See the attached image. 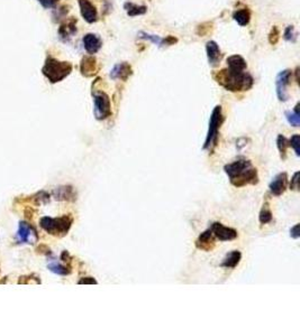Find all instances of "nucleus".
<instances>
[{"instance_id": "34", "label": "nucleus", "mask_w": 300, "mask_h": 336, "mask_svg": "<svg viewBox=\"0 0 300 336\" xmlns=\"http://www.w3.org/2000/svg\"><path fill=\"white\" fill-rule=\"evenodd\" d=\"M44 8H52L57 0H37Z\"/></svg>"}, {"instance_id": "11", "label": "nucleus", "mask_w": 300, "mask_h": 336, "mask_svg": "<svg viewBox=\"0 0 300 336\" xmlns=\"http://www.w3.org/2000/svg\"><path fill=\"white\" fill-rule=\"evenodd\" d=\"M80 6V12L83 19L87 23L92 24L98 20V11H97L96 6L92 3L90 0H78Z\"/></svg>"}, {"instance_id": "10", "label": "nucleus", "mask_w": 300, "mask_h": 336, "mask_svg": "<svg viewBox=\"0 0 300 336\" xmlns=\"http://www.w3.org/2000/svg\"><path fill=\"white\" fill-rule=\"evenodd\" d=\"M270 193L273 196H281L284 194L287 189H288V174L286 172L279 173L278 175L273 177L272 182L269 185Z\"/></svg>"}, {"instance_id": "30", "label": "nucleus", "mask_w": 300, "mask_h": 336, "mask_svg": "<svg viewBox=\"0 0 300 336\" xmlns=\"http://www.w3.org/2000/svg\"><path fill=\"white\" fill-rule=\"evenodd\" d=\"M299 176H300L299 172H296L294 174V176L293 178H291V182H290V190L299 191Z\"/></svg>"}, {"instance_id": "16", "label": "nucleus", "mask_w": 300, "mask_h": 336, "mask_svg": "<svg viewBox=\"0 0 300 336\" xmlns=\"http://www.w3.org/2000/svg\"><path fill=\"white\" fill-rule=\"evenodd\" d=\"M57 201L74 202L77 199V194L74 193L72 186H59L52 192Z\"/></svg>"}, {"instance_id": "21", "label": "nucleus", "mask_w": 300, "mask_h": 336, "mask_svg": "<svg viewBox=\"0 0 300 336\" xmlns=\"http://www.w3.org/2000/svg\"><path fill=\"white\" fill-rule=\"evenodd\" d=\"M242 260V253L239 250H233L230 253L226 254L224 258L223 262L221 263V267L227 268V269H234L239 266V263Z\"/></svg>"}, {"instance_id": "13", "label": "nucleus", "mask_w": 300, "mask_h": 336, "mask_svg": "<svg viewBox=\"0 0 300 336\" xmlns=\"http://www.w3.org/2000/svg\"><path fill=\"white\" fill-rule=\"evenodd\" d=\"M206 52H207V57H208L209 65L211 67L218 66L219 63H221V61H222V58H223V54H222L221 48H219V46L217 45L216 42H214V41L207 42Z\"/></svg>"}, {"instance_id": "5", "label": "nucleus", "mask_w": 300, "mask_h": 336, "mask_svg": "<svg viewBox=\"0 0 300 336\" xmlns=\"http://www.w3.org/2000/svg\"><path fill=\"white\" fill-rule=\"evenodd\" d=\"M224 120H225V118H224L223 114V109L221 105H216L210 114L208 133H207L206 142L204 144L202 149L208 150L209 152H213L215 150V148H216L218 144L219 129H221Z\"/></svg>"}, {"instance_id": "22", "label": "nucleus", "mask_w": 300, "mask_h": 336, "mask_svg": "<svg viewBox=\"0 0 300 336\" xmlns=\"http://www.w3.org/2000/svg\"><path fill=\"white\" fill-rule=\"evenodd\" d=\"M233 18L240 26H246L251 20V11L244 8V9H240L234 11Z\"/></svg>"}, {"instance_id": "27", "label": "nucleus", "mask_w": 300, "mask_h": 336, "mask_svg": "<svg viewBox=\"0 0 300 336\" xmlns=\"http://www.w3.org/2000/svg\"><path fill=\"white\" fill-rule=\"evenodd\" d=\"M299 108H300V103H297L295 107V110L293 112L290 111H287L286 112V118L288 122L290 123L291 126L294 127H299L300 125V113H299Z\"/></svg>"}, {"instance_id": "12", "label": "nucleus", "mask_w": 300, "mask_h": 336, "mask_svg": "<svg viewBox=\"0 0 300 336\" xmlns=\"http://www.w3.org/2000/svg\"><path fill=\"white\" fill-rule=\"evenodd\" d=\"M215 245H216V238H215L213 233H211L210 229L202 232L201 235L198 237V239L196 240L197 249H199L201 251H206V252L213 251Z\"/></svg>"}, {"instance_id": "33", "label": "nucleus", "mask_w": 300, "mask_h": 336, "mask_svg": "<svg viewBox=\"0 0 300 336\" xmlns=\"http://www.w3.org/2000/svg\"><path fill=\"white\" fill-rule=\"evenodd\" d=\"M290 237L294 239H299L300 232H299V224H296L295 227L290 229Z\"/></svg>"}, {"instance_id": "7", "label": "nucleus", "mask_w": 300, "mask_h": 336, "mask_svg": "<svg viewBox=\"0 0 300 336\" xmlns=\"http://www.w3.org/2000/svg\"><path fill=\"white\" fill-rule=\"evenodd\" d=\"M293 78V71L291 70H284L278 74L276 80V87H277V96L278 99L286 102L289 99L288 93V86L290 84V80Z\"/></svg>"}, {"instance_id": "2", "label": "nucleus", "mask_w": 300, "mask_h": 336, "mask_svg": "<svg viewBox=\"0 0 300 336\" xmlns=\"http://www.w3.org/2000/svg\"><path fill=\"white\" fill-rule=\"evenodd\" d=\"M213 78L219 86L231 92L248 91L254 84V80L246 70H236L231 67L213 73Z\"/></svg>"}, {"instance_id": "8", "label": "nucleus", "mask_w": 300, "mask_h": 336, "mask_svg": "<svg viewBox=\"0 0 300 336\" xmlns=\"http://www.w3.org/2000/svg\"><path fill=\"white\" fill-rule=\"evenodd\" d=\"M209 229H210L211 233L214 235V237L222 242L233 241L239 237V233L235 229L225 227V225L222 224L221 222H214L210 225Z\"/></svg>"}, {"instance_id": "28", "label": "nucleus", "mask_w": 300, "mask_h": 336, "mask_svg": "<svg viewBox=\"0 0 300 336\" xmlns=\"http://www.w3.org/2000/svg\"><path fill=\"white\" fill-rule=\"evenodd\" d=\"M289 146L294 148L296 155L299 157L300 156V136L299 135H294L293 137L290 138Z\"/></svg>"}, {"instance_id": "6", "label": "nucleus", "mask_w": 300, "mask_h": 336, "mask_svg": "<svg viewBox=\"0 0 300 336\" xmlns=\"http://www.w3.org/2000/svg\"><path fill=\"white\" fill-rule=\"evenodd\" d=\"M94 97V114L97 120H106L112 116L111 97L105 91L92 92Z\"/></svg>"}, {"instance_id": "3", "label": "nucleus", "mask_w": 300, "mask_h": 336, "mask_svg": "<svg viewBox=\"0 0 300 336\" xmlns=\"http://www.w3.org/2000/svg\"><path fill=\"white\" fill-rule=\"evenodd\" d=\"M73 224V218L71 214L62 215L60 218H50V216H43L40 220L41 228L48 232L50 236L63 238L67 235L71 227Z\"/></svg>"}, {"instance_id": "26", "label": "nucleus", "mask_w": 300, "mask_h": 336, "mask_svg": "<svg viewBox=\"0 0 300 336\" xmlns=\"http://www.w3.org/2000/svg\"><path fill=\"white\" fill-rule=\"evenodd\" d=\"M277 146H278L279 152H280L281 159L286 160L287 159V151H288V148L290 147L289 146V140L287 139L285 136L279 135L278 138H277Z\"/></svg>"}, {"instance_id": "32", "label": "nucleus", "mask_w": 300, "mask_h": 336, "mask_svg": "<svg viewBox=\"0 0 300 336\" xmlns=\"http://www.w3.org/2000/svg\"><path fill=\"white\" fill-rule=\"evenodd\" d=\"M79 285H97L98 282L94 277H83L78 282Z\"/></svg>"}, {"instance_id": "23", "label": "nucleus", "mask_w": 300, "mask_h": 336, "mask_svg": "<svg viewBox=\"0 0 300 336\" xmlns=\"http://www.w3.org/2000/svg\"><path fill=\"white\" fill-rule=\"evenodd\" d=\"M227 67H231V69H236V70H246L247 64L246 61L240 55H232L227 58Z\"/></svg>"}, {"instance_id": "20", "label": "nucleus", "mask_w": 300, "mask_h": 336, "mask_svg": "<svg viewBox=\"0 0 300 336\" xmlns=\"http://www.w3.org/2000/svg\"><path fill=\"white\" fill-rule=\"evenodd\" d=\"M48 268L50 271H52L53 274H57L59 276H67L72 272V266L71 263H64V262H59L56 260H51L48 263Z\"/></svg>"}, {"instance_id": "17", "label": "nucleus", "mask_w": 300, "mask_h": 336, "mask_svg": "<svg viewBox=\"0 0 300 336\" xmlns=\"http://www.w3.org/2000/svg\"><path fill=\"white\" fill-rule=\"evenodd\" d=\"M129 75H132V67L128 64V63L126 62H122V63H118L115 66L113 67V70L111 71V79L113 80H121V81H126Z\"/></svg>"}, {"instance_id": "24", "label": "nucleus", "mask_w": 300, "mask_h": 336, "mask_svg": "<svg viewBox=\"0 0 300 336\" xmlns=\"http://www.w3.org/2000/svg\"><path fill=\"white\" fill-rule=\"evenodd\" d=\"M124 9L126 10V12H127V15L129 17H135V16L144 15L147 10V7L138 6L136 5V3H133V2H125Z\"/></svg>"}, {"instance_id": "1", "label": "nucleus", "mask_w": 300, "mask_h": 336, "mask_svg": "<svg viewBox=\"0 0 300 336\" xmlns=\"http://www.w3.org/2000/svg\"><path fill=\"white\" fill-rule=\"evenodd\" d=\"M224 172L230 178L231 184L238 189L247 185L259 184V173L253 166L252 161L248 159H236L233 163L224 166Z\"/></svg>"}, {"instance_id": "31", "label": "nucleus", "mask_w": 300, "mask_h": 336, "mask_svg": "<svg viewBox=\"0 0 300 336\" xmlns=\"http://www.w3.org/2000/svg\"><path fill=\"white\" fill-rule=\"evenodd\" d=\"M269 41H270V43H271L272 45L277 44V42L279 41V31H278L277 27H273L272 28V31H271V33H270V35H269Z\"/></svg>"}, {"instance_id": "14", "label": "nucleus", "mask_w": 300, "mask_h": 336, "mask_svg": "<svg viewBox=\"0 0 300 336\" xmlns=\"http://www.w3.org/2000/svg\"><path fill=\"white\" fill-rule=\"evenodd\" d=\"M99 66L98 63H97V59L89 55V56H84L81 61V64H80V71H81V74L86 78H91V76L96 75L98 73Z\"/></svg>"}, {"instance_id": "29", "label": "nucleus", "mask_w": 300, "mask_h": 336, "mask_svg": "<svg viewBox=\"0 0 300 336\" xmlns=\"http://www.w3.org/2000/svg\"><path fill=\"white\" fill-rule=\"evenodd\" d=\"M284 37L286 41L288 42H293L295 43L296 42V38H297V33L295 31V27L294 26H288L286 28L285 34H284Z\"/></svg>"}, {"instance_id": "4", "label": "nucleus", "mask_w": 300, "mask_h": 336, "mask_svg": "<svg viewBox=\"0 0 300 336\" xmlns=\"http://www.w3.org/2000/svg\"><path fill=\"white\" fill-rule=\"evenodd\" d=\"M73 66L69 62H61L57 58L49 56L42 72L51 83H58L64 80L72 72Z\"/></svg>"}, {"instance_id": "15", "label": "nucleus", "mask_w": 300, "mask_h": 336, "mask_svg": "<svg viewBox=\"0 0 300 336\" xmlns=\"http://www.w3.org/2000/svg\"><path fill=\"white\" fill-rule=\"evenodd\" d=\"M82 43L84 49L91 55L96 54L101 48V46H103V42H101L100 37L98 35H96V34L91 33L83 36Z\"/></svg>"}, {"instance_id": "19", "label": "nucleus", "mask_w": 300, "mask_h": 336, "mask_svg": "<svg viewBox=\"0 0 300 336\" xmlns=\"http://www.w3.org/2000/svg\"><path fill=\"white\" fill-rule=\"evenodd\" d=\"M75 33H77V19L74 18L67 20L59 29V35H60L63 41L70 40L71 37H73Z\"/></svg>"}, {"instance_id": "18", "label": "nucleus", "mask_w": 300, "mask_h": 336, "mask_svg": "<svg viewBox=\"0 0 300 336\" xmlns=\"http://www.w3.org/2000/svg\"><path fill=\"white\" fill-rule=\"evenodd\" d=\"M138 37L139 38H144V40H147L152 42V43L158 45V46H170L173 45L175 43L178 42V40L172 36H168L167 38H161L158 35H152V34H147L144 32H141L138 34Z\"/></svg>"}, {"instance_id": "25", "label": "nucleus", "mask_w": 300, "mask_h": 336, "mask_svg": "<svg viewBox=\"0 0 300 336\" xmlns=\"http://www.w3.org/2000/svg\"><path fill=\"white\" fill-rule=\"evenodd\" d=\"M273 219V214H272V211L271 208H270V205L268 202H264L263 206H262L261 211H260V214H259V221L261 225H264V224H268L272 221Z\"/></svg>"}, {"instance_id": "9", "label": "nucleus", "mask_w": 300, "mask_h": 336, "mask_svg": "<svg viewBox=\"0 0 300 336\" xmlns=\"http://www.w3.org/2000/svg\"><path fill=\"white\" fill-rule=\"evenodd\" d=\"M17 239L20 243H28L35 244L39 240V235H37L36 229L27 222H20L17 231Z\"/></svg>"}]
</instances>
